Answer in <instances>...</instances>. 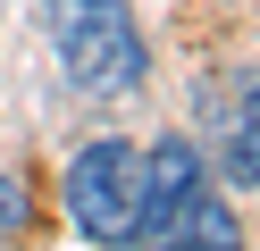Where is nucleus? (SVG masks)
Returning <instances> with one entry per match:
<instances>
[{"label":"nucleus","mask_w":260,"mask_h":251,"mask_svg":"<svg viewBox=\"0 0 260 251\" xmlns=\"http://www.w3.org/2000/svg\"><path fill=\"white\" fill-rule=\"evenodd\" d=\"M17 218H25V184L0 176V234H17Z\"/></svg>","instance_id":"nucleus-6"},{"label":"nucleus","mask_w":260,"mask_h":251,"mask_svg":"<svg viewBox=\"0 0 260 251\" xmlns=\"http://www.w3.org/2000/svg\"><path fill=\"white\" fill-rule=\"evenodd\" d=\"M135 209H143V151H135V142H118V134L84 142V151H76V167H68V218L92 234V243L126 251Z\"/></svg>","instance_id":"nucleus-2"},{"label":"nucleus","mask_w":260,"mask_h":251,"mask_svg":"<svg viewBox=\"0 0 260 251\" xmlns=\"http://www.w3.org/2000/svg\"><path fill=\"white\" fill-rule=\"evenodd\" d=\"M168 251H243V226H235V209H218V201H193L185 209V226L168 234Z\"/></svg>","instance_id":"nucleus-5"},{"label":"nucleus","mask_w":260,"mask_h":251,"mask_svg":"<svg viewBox=\"0 0 260 251\" xmlns=\"http://www.w3.org/2000/svg\"><path fill=\"white\" fill-rule=\"evenodd\" d=\"M226 134H218V176L226 184H260V76L235 84V100H226Z\"/></svg>","instance_id":"nucleus-4"},{"label":"nucleus","mask_w":260,"mask_h":251,"mask_svg":"<svg viewBox=\"0 0 260 251\" xmlns=\"http://www.w3.org/2000/svg\"><path fill=\"white\" fill-rule=\"evenodd\" d=\"M210 193V167L202 151L185 142V134H159L151 151H143V209H135V234H126V251H168V234L185 226V209Z\"/></svg>","instance_id":"nucleus-3"},{"label":"nucleus","mask_w":260,"mask_h":251,"mask_svg":"<svg viewBox=\"0 0 260 251\" xmlns=\"http://www.w3.org/2000/svg\"><path fill=\"white\" fill-rule=\"evenodd\" d=\"M42 25H51V50H59L76 92H101V100L135 92L143 67H151L126 0H42Z\"/></svg>","instance_id":"nucleus-1"}]
</instances>
